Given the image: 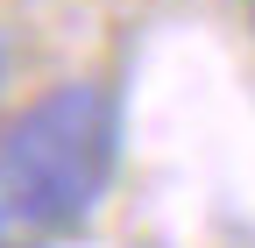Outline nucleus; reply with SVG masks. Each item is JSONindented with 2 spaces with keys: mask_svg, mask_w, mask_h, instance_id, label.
<instances>
[{
  "mask_svg": "<svg viewBox=\"0 0 255 248\" xmlns=\"http://www.w3.org/2000/svg\"><path fill=\"white\" fill-rule=\"evenodd\" d=\"M7 71H14V36L0 28V85H7Z\"/></svg>",
  "mask_w": 255,
  "mask_h": 248,
  "instance_id": "2",
  "label": "nucleus"
},
{
  "mask_svg": "<svg viewBox=\"0 0 255 248\" xmlns=\"http://www.w3.org/2000/svg\"><path fill=\"white\" fill-rule=\"evenodd\" d=\"M121 170V100L100 78L43 85L0 121V248H50L107 206Z\"/></svg>",
  "mask_w": 255,
  "mask_h": 248,
  "instance_id": "1",
  "label": "nucleus"
},
{
  "mask_svg": "<svg viewBox=\"0 0 255 248\" xmlns=\"http://www.w3.org/2000/svg\"><path fill=\"white\" fill-rule=\"evenodd\" d=\"M234 14L248 21V36H255V0H234Z\"/></svg>",
  "mask_w": 255,
  "mask_h": 248,
  "instance_id": "3",
  "label": "nucleus"
}]
</instances>
